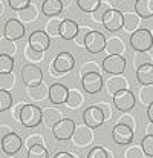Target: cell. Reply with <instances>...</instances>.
I'll use <instances>...</instances> for the list:
<instances>
[{
	"label": "cell",
	"mask_w": 153,
	"mask_h": 158,
	"mask_svg": "<svg viewBox=\"0 0 153 158\" xmlns=\"http://www.w3.org/2000/svg\"><path fill=\"white\" fill-rule=\"evenodd\" d=\"M20 123L23 127H37L40 123H43V109L37 105H25L20 114Z\"/></svg>",
	"instance_id": "1"
},
{
	"label": "cell",
	"mask_w": 153,
	"mask_h": 158,
	"mask_svg": "<svg viewBox=\"0 0 153 158\" xmlns=\"http://www.w3.org/2000/svg\"><path fill=\"white\" fill-rule=\"evenodd\" d=\"M130 46L136 51H150L153 46V35L152 31L139 28L138 31H135L133 34H130Z\"/></svg>",
	"instance_id": "2"
},
{
	"label": "cell",
	"mask_w": 153,
	"mask_h": 158,
	"mask_svg": "<svg viewBox=\"0 0 153 158\" xmlns=\"http://www.w3.org/2000/svg\"><path fill=\"white\" fill-rule=\"evenodd\" d=\"M22 80H23V85L26 88L38 86L43 83V72L37 64L28 63L22 68Z\"/></svg>",
	"instance_id": "3"
},
{
	"label": "cell",
	"mask_w": 153,
	"mask_h": 158,
	"mask_svg": "<svg viewBox=\"0 0 153 158\" xmlns=\"http://www.w3.org/2000/svg\"><path fill=\"white\" fill-rule=\"evenodd\" d=\"M77 129V124L72 118H63L60 120L54 127H52V135L55 137V140L58 141H66V140H70L74 132Z\"/></svg>",
	"instance_id": "4"
},
{
	"label": "cell",
	"mask_w": 153,
	"mask_h": 158,
	"mask_svg": "<svg viewBox=\"0 0 153 158\" xmlns=\"http://www.w3.org/2000/svg\"><path fill=\"white\" fill-rule=\"evenodd\" d=\"M103 25H104V28L107 31L116 32V31H119L124 26V14L119 9H116V8H110L106 12L104 19H103Z\"/></svg>",
	"instance_id": "5"
},
{
	"label": "cell",
	"mask_w": 153,
	"mask_h": 158,
	"mask_svg": "<svg viewBox=\"0 0 153 158\" xmlns=\"http://www.w3.org/2000/svg\"><path fill=\"white\" fill-rule=\"evenodd\" d=\"M135 95L130 89H123L113 95V106L119 112H129L135 107Z\"/></svg>",
	"instance_id": "6"
},
{
	"label": "cell",
	"mask_w": 153,
	"mask_h": 158,
	"mask_svg": "<svg viewBox=\"0 0 153 158\" xmlns=\"http://www.w3.org/2000/svg\"><path fill=\"white\" fill-rule=\"evenodd\" d=\"M106 42L107 39L104 37V34L100 31H91L86 37V43H84V48L86 51L91 54H100L106 49Z\"/></svg>",
	"instance_id": "7"
},
{
	"label": "cell",
	"mask_w": 153,
	"mask_h": 158,
	"mask_svg": "<svg viewBox=\"0 0 153 158\" xmlns=\"http://www.w3.org/2000/svg\"><path fill=\"white\" fill-rule=\"evenodd\" d=\"M133 131L130 126L127 124H123V123H116L112 129V138L116 144H121V146H127L133 141Z\"/></svg>",
	"instance_id": "8"
},
{
	"label": "cell",
	"mask_w": 153,
	"mask_h": 158,
	"mask_svg": "<svg viewBox=\"0 0 153 158\" xmlns=\"http://www.w3.org/2000/svg\"><path fill=\"white\" fill-rule=\"evenodd\" d=\"M104 72L110 75H119L126 69V58L123 55H107L101 63Z\"/></svg>",
	"instance_id": "9"
},
{
	"label": "cell",
	"mask_w": 153,
	"mask_h": 158,
	"mask_svg": "<svg viewBox=\"0 0 153 158\" xmlns=\"http://www.w3.org/2000/svg\"><path fill=\"white\" fill-rule=\"evenodd\" d=\"M28 45L38 52H45L51 46V37L46 31H34L28 39Z\"/></svg>",
	"instance_id": "10"
},
{
	"label": "cell",
	"mask_w": 153,
	"mask_h": 158,
	"mask_svg": "<svg viewBox=\"0 0 153 158\" xmlns=\"http://www.w3.org/2000/svg\"><path fill=\"white\" fill-rule=\"evenodd\" d=\"M81 86L87 94H97L100 92L104 86V80H103L101 74L98 72H89L86 75L81 77Z\"/></svg>",
	"instance_id": "11"
},
{
	"label": "cell",
	"mask_w": 153,
	"mask_h": 158,
	"mask_svg": "<svg viewBox=\"0 0 153 158\" xmlns=\"http://www.w3.org/2000/svg\"><path fill=\"white\" fill-rule=\"evenodd\" d=\"M72 143L78 148H86L89 146L92 141H94V132H92V127H89L87 124H81V126H77L74 135H72Z\"/></svg>",
	"instance_id": "12"
},
{
	"label": "cell",
	"mask_w": 153,
	"mask_h": 158,
	"mask_svg": "<svg viewBox=\"0 0 153 158\" xmlns=\"http://www.w3.org/2000/svg\"><path fill=\"white\" fill-rule=\"evenodd\" d=\"M83 121L84 124H87L89 127H100L104 124L106 118H104V114L98 106H89L86 107V110L83 112Z\"/></svg>",
	"instance_id": "13"
},
{
	"label": "cell",
	"mask_w": 153,
	"mask_h": 158,
	"mask_svg": "<svg viewBox=\"0 0 153 158\" xmlns=\"http://www.w3.org/2000/svg\"><path fill=\"white\" fill-rule=\"evenodd\" d=\"M25 25L18 20V19H9L5 23L3 28V35L9 40H20L22 37H25Z\"/></svg>",
	"instance_id": "14"
},
{
	"label": "cell",
	"mask_w": 153,
	"mask_h": 158,
	"mask_svg": "<svg viewBox=\"0 0 153 158\" xmlns=\"http://www.w3.org/2000/svg\"><path fill=\"white\" fill-rule=\"evenodd\" d=\"M23 146V140L18 134L15 132H9L8 135H5L2 138V149L5 154L8 155H12V154H17Z\"/></svg>",
	"instance_id": "15"
},
{
	"label": "cell",
	"mask_w": 153,
	"mask_h": 158,
	"mask_svg": "<svg viewBox=\"0 0 153 158\" xmlns=\"http://www.w3.org/2000/svg\"><path fill=\"white\" fill-rule=\"evenodd\" d=\"M52 66H54L60 74H66V72H70V71L74 69V66H75V58H74V55L70 52H60L55 57Z\"/></svg>",
	"instance_id": "16"
},
{
	"label": "cell",
	"mask_w": 153,
	"mask_h": 158,
	"mask_svg": "<svg viewBox=\"0 0 153 158\" xmlns=\"http://www.w3.org/2000/svg\"><path fill=\"white\" fill-rule=\"evenodd\" d=\"M104 86H106L107 92L113 97L116 92H119V91H123V89H129V80H127L123 74H119V75H110V77L106 80Z\"/></svg>",
	"instance_id": "17"
},
{
	"label": "cell",
	"mask_w": 153,
	"mask_h": 158,
	"mask_svg": "<svg viewBox=\"0 0 153 158\" xmlns=\"http://www.w3.org/2000/svg\"><path fill=\"white\" fill-rule=\"evenodd\" d=\"M69 89L61 83H54L49 86V100L54 105H66Z\"/></svg>",
	"instance_id": "18"
},
{
	"label": "cell",
	"mask_w": 153,
	"mask_h": 158,
	"mask_svg": "<svg viewBox=\"0 0 153 158\" xmlns=\"http://www.w3.org/2000/svg\"><path fill=\"white\" fill-rule=\"evenodd\" d=\"M78 31H80V26H78V23L75 20L64 19L61 26H60V37L63 40H74L77 37Z\"/></svg>",
	"instance_id": "19"
},
{
	"label": "cell",
	"mask_w": 153,
	"mask_h": 158,
	"mask_svg": "<svg viewBox=\"0 0 153 158\" xmlns=\"http://www.w3.org/2000/svg\"><path fill=\"white\" fill-rule=\"evenodd\" d=\"M63 112L57 107H45L43 109V123L46 124V127L52 129L60 120H63Z\"/></svg>",
	"instance_id": "20"
},
{
	"label": "cell",
	"mask_w": 153,
	"mask_h": 158,
	"mask_svg": "<svg viewBox=\"0 0 153 158\" xmlns=\"http://www.w3.org/2000/svg\"><path fill=\"white\" fill-rule=\"evenodd\" d=\"M141 15L138 12H124V31L129 32V34H133L135 31L139 29V25H141Z\"/></svg>",
	"instance_id": "21"
},
{
	"label": "cell",
	"mask_w": 153,
	"mask_h": 158,
	"mask_svg": "<svg viewBox=\"0 0 153 158\" xmlns=\"http://www.w3.org/2000/svg\"><path fill=\"white\" fill-rule=\"evenodd\" d=\"M26 95L32 100V102H43L49 97V88L42 83L38 86H32V88H26Z\"/></svg>",
	"instance_id": "22"
},
{
	"label": "cell",
	"mask_w": 153,
	"mask_h": 158,
	"mask_svg": "<svg viewBox=\"0 0 153 158\" xmlns=\"http://www.w3.org/2000/svg\"><path fill=\"white\" fill-rule=\"evenodd\" d=\"M63 8H64V5L61 3V0H43L42 12L46 17H55L63 12Z\"/></svg>",
	"instance_id": "23"
},
{
	"label": "cell",
	"mask_w": 153,
	"mask_h": 158,
	"mask_svg": "<svg viewBox=\"0 0 153 158\" xmlns=\"http://www.w3.org/2000/svg\"><path fill=\"white\" fill-rule=\"evenodd\" d=\"M109 55H124L126 52V45L119 37H109L106 42V49Z\"/></svg>",
	"instance_id": "24"
},
{
	"label": "cell",
	"mask_w": 153,
	"mask_h": 158,
	"mask_svg": "<svg viewBox=\"0 0 153 158\" xmlns=\"http://www.w3.org/2000/svg\"><path fill=\"white\" fill-rule=\"evenodd\" d=\"M38 17V8L34 5V3H29L25 9L18 11L17 12V19L22 22V23H31V22H35Z\"/></svg>",
	"instance_id": "25"
},
{
	"label": "cell",
	"mask_w": 153,
	"mask_h": 158,
	"mask_svg": "<svg viewBox=\"0 0 153 158\" xmlns=\"http://www.w3.org/2000/svg\"><path fill=\"white\" fill-rule=\"evenodd\" d=\"M136 80L146 86V85H153V64H144L136 69Z\"/></svg>",
	"instance_id": "26"
},
{
	"label": "cell",
	"mask_w": 153,
	"mask_h": 158,
	"mask_svg": "<svg viewBox=\"0 0 153 158\" xmlns=\"http://www.w3.org/2000/svg\"><path fill=\"white\" fill-rule=\"evenodd\" d=\"M135 12H138L143 19L153 17V0H136Z\"/></svg>",
	"instance_id": "27"
},
{
	"label": "cell",
	"mask_w": 153,
	"mask_h": 158,
	"mask_svg": "<svg viewBox=\"0 0 153 158\" xmlns=\"http://www.w3.org/2000/svg\"><path fill=\"white\" fill-rule=\"evenodd\" d=\"M63 20H64V19H61V17H58V15L49 17V20H48L46 25H45V26H46V32L49 34V37L60 35V26H61Z\"/></svg>",
	"instance_id": "28"
},
{
	"label": "cell",
	"mask_w": 153,
	"mask_h": 158,
	"mask_svg": "<svg viewBox=\"0 0 153 158\" xmlns=\"http://www.w3.org/2000/svg\"><path fill=\"white\" fill-rule=\"evenodd\" d=\"M144 64H153V54L150 51H141L133 55L135 69H138L139 66H144Z\"/></svg>",
	"instance_id": "29"
},
{
	"label": "cell",
	"mask_w": 153,
	"mask_h": 158,
	"mask_svg": "<svg viewBox=\"0 0 153 158\" xmlns=\"http://www.w3.org/2000/svg\"><path fill=\"white\" fill-rule=\"evenodd\" d=\"M83 102H84V97H83V94L80 91H77L74 88L69 89V95H67V102H66L67 107L77 109V107H80V106L83 105Z\"/></svg>",
	"instance_id": "30"
},
{
	"label": "cell",
	"mask_w": 153,
	"mask_h": 158,
	"mask_svg": "<svg viewBox=\"0 0 153 158\" xmlns=\"http://www.w3.org/2000/svg\"><path fill=\"white\" fill-rule=\"evenodd\" d=\"M17 52V45H15V40H9L6 39L5 35L0 39V54H6V55H11L14 57Z\"/></svg>",
	"instance_id": "31"
},
{
	"label": "cell",
	"mask_w": 153,
	"mask_h": 158,
	"mask_svg": "<svg viewBox=\"0 0 153 158\" xmlns=\"http://www.w3.org/2000/svg\"><path fill=\"white\" fill-rule=\"evenodd\" d=\"M138 98L139 102L144 106H149L153 103V85H146L139 89V94H138Z\"/></svg>",
	"instance_id": "32"
},
{
	"label": "cell",
	"mask_w": 153,
	"mask_h": 158,
	"mask_svg": "<svg viewBox=\"0 0 153 158\" xmlns=\"http://www.w3.org/2000/svg\"><path fill=\"white\" fill-rule=\"evenodd\" d=\"M26 158H49V152L45 144H34L28 149Z\"/></svg>",
	"instance_id": "33"
},
{
	"label": "cell",
	"mask_w": 153,
	"mask_h": 158,
	"mask_svg": "<svg viewBox=\"0 0 153 158\" xmlns=\"http://www.w3.org/2000/svg\"><path fill=\"white\" fill-rule=\"evenodd\" d=\"M101 3H103L101 0H77L78 8H80L83 12H89V14H92Z\"/></svg>",
	"instance_id": "34"
},
{
	"label": "cell",
	"mask_w": 153,
	"mask_h": 158,
	"mask_svg": "<svg viewBox=\"0 0 153 158\" xmlns=\"http://www.w3.org/2000/svg\"><path fill=\"white\" fill-rule=\"evenodd\" d=\"M14 69V58L6 54H0V74L12 72Z\"/></svg>",
	"instance_id": "35"
},
{
	"label": "cell",
	"mask_w": 153,
	"mask_h": 158,
	"mask_svg": "<svg viewBox=\"0 0 153 158\" xmlns=\"http://www.w3.org/2000/svg\"><path fill=\"white\" fill-rule=\"evenodd\" d=\"M15 85V75L14 72H8V74H0V89H12Z\"/></svg>",
	"instance_id": "36"
},
{
	"label": "cell",
	"mask_w": 153,
	"mask_h": 158,
	"mask_svg": "<svg viewBox=\"0 0 153 158\" xmlns=\"http://www.w3.org/2000/svg\"><path fill=\"white\" fill-rule=\"evenodd\" d=\"M103 66H100L97 61H94V60H87L83 66H81V69H80V74H81V77L83 75H86V74H89V72H98V74H101Z\"/></svg>",
	"instance_id": "37"
},
{
	"label": "cell",
	"mask_w": 153,
	"mask_h": 158,
	"mask_svg": "<svg viewBox=\"0 0 153 158\" xmlns=\"http://www.w3.org/2000/svg\"><path fill=\"white\" fill-rule=\"evenodd\" d=\"M23 55H25V58L28 60V61H31V63H38V61H42L43 58H45V55H43V52H38V51H35V49H32L29 45L25 48V52H23Z\"/></svg>",
	"instance_id": "38"
},
{
	"label": "cell",
	"mask_w": 153,
	"mask_h": 158,
	"mask_svg": "<svg viewBox=\"0 0 153 158\" xmlns=\"http://www.w3.org/2000/svg\"><path fill=\"white\" fill-rule=\"evenodd\" d=\"M12 106V95L6 89H0V112L8 110Z\"/></svg>",
	"instance_id": "39"
},
{
	"label": "cell",
	"mask_w": 153,
	"mask_h": 158,
	"mask_svg": "<svg viewBox=\"0 0 153 158\" xmlns=\"http://www.w3.org/2000/svg\"><path fill=\"white\" fill-rule=\"evenodd\" d=\"M146 157H147V155L144 154L141 144H139V146L132 144V146H129V148L126 149V152H124V158H146Z\"/></svg>",
	"instance_id": "40"
},
{
	"label": "cell",
	"mask_w": 153,
	"mask_h": 158,
	"mask_svg": "<svg viewBox=\"0 0 153 158\" xmlns=\"http://www.w3.org/2000/svg\"><path fill=\"white\" fill-rule=\"evenodd\" d=\"M112 6L109 5V3H101L91 15H92V20L94 22H98V23H103V19H104V15H106V12L110 9Z\"/></svg>",
	"instance_id": "41"
},
{
	"label": "cell",
	"mask_w": 153,
	"mask_h": 158,
	"mask_svg": "<svg viewBox=\"0 0 153 158\" xmlns=\"http://www.w3.org/2000/svg\"><path fill=\"white\" fill-rule=\"evenodd\" d=\"M91 31H92V29L89 28V25H83V26H80V31H78L77 37L74 39V42L77 43V46H84V43H86V37H87V34H89Z\"/></svg>",
	"instance_id": "42"
},
{
	"label": "cell",
	"mask_w": 153,
	"mask_h": 158,
	"mask_svg": "<svg viewBox=\"0 0 153 158\" xmlns=\"http://www.w3.org/2000/svg\"><path fill=\"white\" fill-rule=\"evenodd\" d=\"M141 148L147 157H153V135H146L141 140Z\"/></svg>",
	"instance_id": "43"
},
{
	"label": "cell",
	"mask_w": 153,
	"mask_h": 158,
	"mask_svg": "<svg viewBox=\"0 0 153 158\" xmlns=\"http://www.w3.org/2000/svg\"><path fill=\"white\" fill-rule=\"evenodd\" d=\"M87 158H109V151L103 146H95L89 151Z\"/></svg>",
	"instance_id": "44"
},
{
	"label": "cell",
	"mask_w": 153,
	"mask_h": 158,
	"mask_svg": "<svg viewBox=\"0 0 153 158\" xmlns=\"http://www.w3.org/2000/svg\"><path fill=\"white\" fill-rule=\"evenodd\" d=\"M34 144H45L43 135H40V134H31V135H28V138L25 140V146L29 149V148H32Z\"/></svg>",
	"instance_id": "45"
},
{
	"label": "cell",
	"mask_w": 153,
	"mask_h": 158,
	"mask_svg": "<svg viewBox=\"0 0 153 158\" xmlns=\"http://www.w3.org/2000/svg\"><path fill=\"white\" fill-rule=\"evenodd\" d=\"M118 123H123V124H127L130 126L132 129L136 127V121H135V117L130 114V112H121V117L118 118Z\"/></svg>",
	"instance_id": "46"
},
{
	"label": "cell",
	"mask_w": 153,
	"mask_h": 158,
	"mask_svg": "<svg viewBox=\"0 0 153 158\" xmlns=\"http://www.w3.org/2000/svg\"><path fill=\"white\" fill-rule=\"evenodd\" d=\"M8 3H9L11 9H14L15 12H18V11L25 9L31 3V0H8Z\"/></svg>",
	"instance_id": "47"
},
{
	"label": "cell",
	"mask_w": 153,
	"mask_h": 158,
	"mask_svg": "<svg viewBox=\"0 0 153 158\" xmlns=\"http://www.w3.org/2000/svg\"><path fill=\"white\" fill-rule=\"evenodd\" d=\"M97 106L103 110V114H104V118H106V120H110V118H112V106L109 105V103H106V102H100Z\"/></svg>",
	"instance_id": "48"
},
{
	"label": "cell",
	"mask_w": 153,
	"mask_h": 158,
	"mask_svg": "<svg viewBox=\"0 0 153 158\" xmlns=\"http://www.w3.org/2000/svg\"><path fill=\"white\" fill-rule=\"evenodd\" d=\"M23 106H25V103H18V105L11 110V112H12V118H14V120H18V121H20V114H22Z\"/></svg>",
	"instance_id": "49"
},
{
	"label": "cell",
	"mask_w": 153,
	"mask_h": 158,
	"mask_svg": "<svg viewBox=\"0 0 153 158\" xmlns=\"http://www.w3.org/2000/svg\"><path fill=\"white\" fill-rule=\"evenodd\" d=\"M54 158H78V157L70 154V152H58V154H55Z\"/></svg>",
	"instance_id": "50"
},
{
	"label": "cell",
	"mask_w": 153,
	"mask_h": 158,
	"mask_svg": "<svg viewBox=\"0 0 153 158\" xmlns=\"http://www.w3.org/2000/svg\"><path fill=\"white\" fill-rule=\"evenodd\" d=\"M9 132H12V129H9L6 124H2V126H0V135H2V138H3L5 135H8Z\"/></svg>",
	"instance_id": "51"
},
{
	"label": "cell",
	"mask_w": 153,
	"mask_h": 158,
	"mask_svg": "<svg viewBox=\"0 0 153 158\" xmlns=\"http://www.w3.org/2000/svg\"><path fill=\"white\" fill-rule=\"evenodd\" d=\"M147 118L150 123H153V103L147 106Z\"/></svg>",
	"instance_id": "52"
},
{
	"label": "cell",
	"mask_w": 153,
	"mask_h": 158,
	"mask_svg": "<svg viewBox=\"0 0 153 158\" xmlns=\"http://www.w3.org/2000/svg\"><path fill=\"white\" fill-rule=\"evenodd\" d=\"M146 134H147V135H153V123H150V124L147 126V129H146Z\"/></svg>",
	"instance_id": "53"
},
{
	"label": "cell",
	"mask_w": 153,
	"mask_h": 158,
	"mask_svg": "<svg viewBox=\"0 0 153 158\" xmlns=\"http://www.w3.org/2000/svg\"><path fill=\"white\" fill-rule=\"evenodd\" d=\"M61 3H63L64 6H69V5L72 3V0H61Z\"/></svg>",
	"instance_id": "54"
},
{
	"label": "cell",
	"mask_w": 153,
	"mask_h": 158,
	"mask_svg": "<svg viewBox=\"0 0 153 158\" xmlns=\"http://www.w3.org/2000/svg\"><path fill=\"white\" fill-rule=\"evenodd\" d=\"M109 158H113V154H112L110 151H109Z\"/></svg>",
	"instance_id": "55"
},
{
	"label": "cell",
	"mask_w": 153,
	"mask_h": 158,
	"mask_svg": "<svg viewBox=\"0 0 153 158\" xmlns=\"http://www.w3.org/2000/svg\"><path fill=\"white\" fill-rule=\"evenodd\" d=\"M152 35H153V29H152Z\"/></svg>",
	"instance_id": "56"
},
{
	"label": "cell",
	"mask_w": 153,
	"mask_h": 158,
	"mask_svg": "<svg viewBox=\"0 0 153 158\" xmlns=\"http://www.w3.org/2000/svg\"><path fill=\"white\" fill-rule=\"evenodd\" d=\"M11 158H12V157H11Z\"/></svg>",
	"instance_id": "57"
},
{
	"label": "cell",
	"mask_w": 153,
	"mask_h": 158,
	"mask_svg": "<svg viewBox=\"0 0 153 158\" xmlns=\"http://www.w3.org/2000/svg\"><path fill=\"white\" fill-rule=\"evenodd\" d=\"M152 158H153V157H152Z\"/></svg>",
	"instance_id": "58"
}]
</instances>
